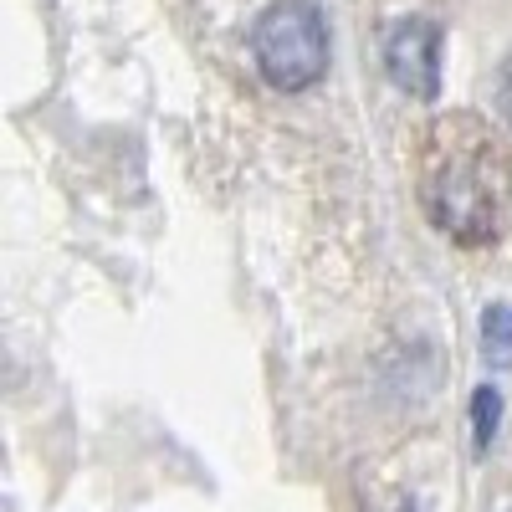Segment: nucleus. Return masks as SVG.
Listing matches in <instances>:
<instances>
[{
	"mask_svg": "<svg viewBox=\"0 0 512 512\" xmlns=\"http://www.w3.org/2000/svg\"><path fill=\"white\" fill-rule=\"evenodd\" d=\"M384 67H390L395 88L410 98H436L441 93V26L410 16L384 36Z\"/></svg>",
	"mask_w": 512,
	"mask_h": 512,
	"instance_id": "7ed1b4c3",
	"label": "nucleus"
},
{
	"mask_svg": "<svg viewBox=\"0 0 512 512\" xmlns=\"http://www.w3.org/2000/svg\"><path fill=\"white\" fill-rule=\"evenodd\" d=\"M497 425H502V395L492 390V384H482V390L472 395V441H477V451L492 446Z\"/></svg>",
	"mask_w": 512,
	"mask_h": 512,
	"instance_id": "39448f33",
	"label": "nucleus"
},
{
	"mask_svg": "<svg viewBox=\"0 0 512 512\" xmlns=\"http://www.w3.org/2000/svg\"><path fill=\"white\" fill-rule=\"evenodd\" d=\"M482 359L492 369L512 364V303H492L482 313Z\"/></svg>",
	"mask_w": 512,
	"mask_h": 512,
	"instance_id": "20e7f679",
	"label": "nucleus"
},
{
	"mask_svg": "<svg viewBox=\"0 0 512 512\" xmlns=\"http://www.w3.org/2000/svg\"><path fill=\"white\" fill-rule=\"evenodd\" d=\"M251 57L277 93H303L328 72V21L313 0H277L251 26Z\"/></svg>",
	"mask_w": 512,
	"mask_h": 512,
	"instance_id": "f257e3e1",
	"label": "nucleus"
},
{
	"mask_svg": "<svg viewBox=\"0 0 512 512\" xmlns=\"http://www.w3.org/2000/svg\"><path fill=\"white\" fill-rule=\"evenodd\" d=\"M497 108H502V118L512 123V57H507L502 72H497Z\"/></svg>",
	"mask_w": 512,
	"mask_h": 512,
	"instance_id": "423d86ee",
	"label": "nucleus"
},
{
	"mask_svg": "<svg viewBox=\"0 0 512 512\" xmlns=\"http://www.w3.org/2000/svg\"><path fill=\"white\" fill-rule=\"evenodd\" d=\"M425 210H431V221L461 246H482V241L497 236V195L472 164H456V159L441 164L436 175L425 180Z\"/></svg>",
	"mask_w": 512,
	"mask_h": 512,
	"instance_id": "f03ea898",
	"label": "nucleus"
}]
</instances>
